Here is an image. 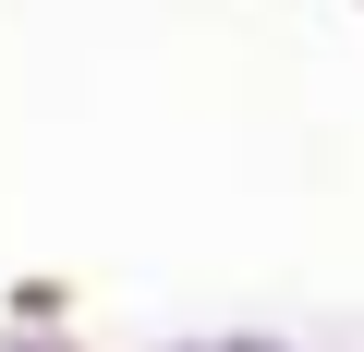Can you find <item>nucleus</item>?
<instances>
[{
	"label": "nucleus",
	"mask_w": 364,
	"mask_h": 352,
	"mask_svg": "<svg viewBox=\"0 0 364 352\" xmlns=\"http://www.w3.org/2000/svg\"><path fill=\"white\" fill-rule=\"evenodd\" d=\"M195 352H267V340H195Z\"/></svg>",
	"instance_id": "1"
}]
</instances>
